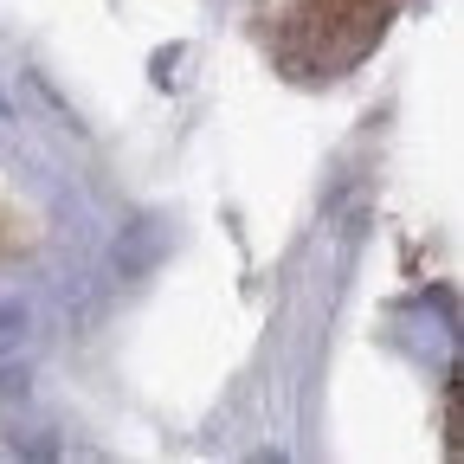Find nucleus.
Here are the masks:
<instances>
[{
	"label": "nucleus",
	"instance_id": "nucleus-1",
	"mask_svg": "<svg viewBox=\"0 0 464 464\" xmlns=\"http://www.w3.org/2000/svg\"><path fill=\"white\" fill-rule=\"evenodd\" d=\"M393 14V0H284V14L271 20L277 26V45L310 72H342L348 58H362L381 26Z\"/></svg>",
	"mask_w": 464,
	"mask_h": 464
}]
</instances>
